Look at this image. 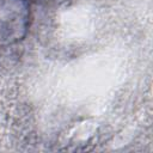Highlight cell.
Returning <instances> with one entry per match:
<instances>
[{
    "instance_id": "cell-1",
    "label": "cell",
    "mask_w": 153,
    "mask_h": 153,
    "mask_svg": "<svg viewBox=\"0 0 153 153\" xmlns=\"http://www.w3.org/2000/svg\"><path fill=\"white\" fill-rule=\"evenodd\" d=\"M29 26V6L25 0H0V45L20 41Z\"/></svg>"
}]
</instances>
